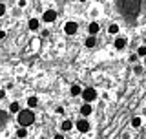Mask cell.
Segmentation results:
<instances>
[{
  "instance_id": "6da1fadb",
  "label": "cell",
  "mask_w": 146,
  "mask_h": 139,
  "mask_svg": "<svg viewBox=\"0 0 146 139\" xmlns=\"http://www.w3.org/2000/svg\"><path fill=\"white\" fill-rule=\"evenodd\" d=\"M141 4H143V0H122L121 2L122 15L128 17V18L135 17L137 13H139V9H141Z\"/></svg>"
},
{
  "instance_id": "7a4b0ae2",
  "label": "cell",
  "mask_w": 146,
  "mask_h": 139,
  "mask_svg": "<svg viewBox=\"0 0 146 139\" xmlns=\"http://www.w3.org/2000/svg\"><path fill=\"white\" fill-rule=\"evenodd\" d=\"M18 123H20V126H24V128H27L29 124H33L35 123V112H31V108L20 110V112H18Z\"/></svg>"
},
{
  "instance_id": "3957f363",
  "label": "cell",
  "mask_w": 146,
  "mask_h": 139,
  "mask_svg": "<svg viewBox=\"0 0 146 139\" xmlns=\"http://www.w3.org/2000/svg\"><path fill=\"white\" fill-rule=\"evenodd\" d=\"M82 99L86 101V103H93L95 99H97V92H95V88H86V90L80 92Z\"/></svg>"
},
{
  "instance_id": "277c9868",
  "label": "cell",
  "mask_w": 146,
  "mask_h": 139,
  "mask_svg": "<svg viewBox=\"0 0 146 139\" xmlns=\"http://www.w3.org/2000/svg\"><path fill=\"white\" fill-rule=\"evenodd\" d=\"M77 29H79L77 22H66V24H64V31H66V35H75Z\"/></svg>"
},
{
  "instance_id": "5b68a950",
  "label": "cell",
  "mask_w": 146,
  "mask_h": 139,
  "mask_svg": "<svg viewBox=\"0 0 146 139\" xmlns=\"http://www.w3.org/2000/svg\"><path fill=\"white\" fill-rule=\"evenodd\" d=\"M42 18H44V22H53L55 18H57V11H55V9H46Z\"/></svg>"
},
{
  "instance_id": "8992f818",
  "label": "cell",
  "mask_w": 146,
  "mask_h": 139,
  "mask_svg": "<svg viewBox=\"0 0 146 139\" xmlns=\"http://www.w3.org/2000/svg\"><path fill=\"white\" fill-rule=\"evenodd\" d=\"M77 130H79L80 134H86V132L90 130V123L86 121V119H80V121L77 123Z\"/></svg>"
},
{
  "instance_id": "52a82bcc",
  "label": "cell",
  "mask_w": 146,
  "mask_h": 139,
  "mask_svg": "<svg viewBox=\"0 0 146 139\" xmlns=\"http://www.w3.org/2000/svg\"><path fill=\"white\" fill-rule=\"evenodd\" d=\"M99 29H100V26L97 24V22H91V24L88 26V31H90V35H91V37L97 35V33H99Z\"/></svg>"
},
{
  "instance_id": "ba28073f",
  "label": "cell",
  "mask_w": 146,
  "mask_h": 139,
  "mask_svg": "<svg viewBox=\"0 0 146 139\" xmlns=\"http://www.w3.org/2000/svg\"><path fill=\"white\" fill-rule=\"evenodd\" d=\"M115 48L117 49L126 48V39H124V37H117V39H115Z\"/></svg>"
},
{
  "instance_id": "9c48e42d",
  "label": "cell",
  "mask_w": 146,
  "mask_h": 139,
  "mask_svg": "<svg viewBox=\"0 0 146 139\" xmlns=\"http://www.w3.org/2000/svg\"><path fill=\"white\" fill-rule=\"evenodd\" d=\"M91 112H93V110H91V104L90 103H84V104L80 106V114L82 115H90Z\"/></svg>"
},
{
  "instance_id": "30bf717a",
  "label": "cell",
  "mask_w": 146,
  "mask_h": 139,
  "mask_svg": "<svg viewBox=\"0 0 146 139\" xmlns=\"http://www.w3.org/2000/svg\"><path fill=\"white\" fill-rule=\"evenodd\" d=\"M38 104V99L36 97H27V108H35Z\"/></svg>"
},
{
  "instance_id": "8fae6325",
  "label": "cell",
  "mask_w": 146,
  "mask_h": 139,
  "mask_svg": "<svg viewBox=\"0 0 146 139\" xmlns=\"http://www.w3.org/2000/svg\"><path fill=\"white\" fill-rule=\"evenodd\" d=\"M108 33L110 35H117L119 33V24H110L108 26Z\"/></svg>"
},
{
  "instance_id": "7c38bea8",
  "label": "cell",
  "mask_w": 146,
  "mask_h": 139,
  "mask_svg": "<svg viewBox=\"0 0 146 139\" xmlns=\"http://www.w3.org/2000/svg\"><path fill=\"white\" fill-rule=\"evenodd\" d=\"M60 128H62L64 132H68V130H71V128H73V123H71V121H68V119H66V121H64V123L60 124Z\"/></svg>"
},
{
  "instance_id": "4fadbf2b",
  "label": "cell",
  "mask_w": 146,
  "mask_h": 139,
  "mask_svg": "<svg viewBox=\"0 0 146 139\" xmlns=\"http://www.w3.org/2000/svg\"><path fill=\"white\" fill-rule=\"evenodd\" d=\"M9 112H11V114H18V112H20V106H18V103H17V101H15V103H11V104H9Z\"/></svg>"
},
{
  "instance_id": "5bb4252c",
  "label": "cell",
  "mask_w": 146,
  "mask_h": 139,
  "mask_svg": "<svg viewBox=\"0 0 146 139\" xmlns=\"http://www.w3.org/2000/svg\"><path fill=\"white\" fill-rule=\"evenodd\" d=\"M38 24H40V22L36 20V18H31V20H29V29H31V31L38 29Z\"/></svg>"
},
{
  "instance_id": "9a60e30c",
  "label": "cell",
  "mask_w": 146,
  "mask_h": 139,
  "mask_svg": "<svg viewBox=\"0 0 146 139\" xmlns=\"http://www.w3.org/2000/svg\"><path fill=\"white\" fill-rule=\"evenodd\" d=\"M141 124H143V119H141V117H133V119H131V126H133V128H139Z\"/></svg>"
},
{
  "instance_id": "2e32d148",
  "label": "cell",
  "mask_w": 146,
  "mask_h": 139,
  "mask_svg": "<svg viewBox=\"0 0 146 139\" xmlns=\"http://www.w3.org/2000/svg\"><path fill=\"white\" fill-rule=\"evenodd\" d=\"M80 92H82V88L79 84H73L71 86V95H80Z\"/></svg>"
},
{
  "instance_id": "e0dca14e",
  "label": "cell",
  "mask_w": 146,
  "mask_h": 139,
  "mask_svg": "<svg viewBox=\"0 0 146 139\" xmlns=\"http://www.w3.org/2000/svg\"><path fill=\"white\" fill-rule=\"evenodd\" d=\"M86 46H88V48H93L95 46V37H88V39H86V42H84Z\"/></svg>"
},
{
  "instance_id": "ac0fdd59",
  "label": "cell",
  "mask_w": 146,
  "mask_h": 139,
  "mask_svg": "<svg viewBox=\"0 0 146 139\" xmlns=\"http://www.w3.org/2000/svg\"><path fill=\"white\" fill-rule=\"evenodd\" d=\"M17 136H18V137H26V136H27V128H24V126L18 128V130H17Z\"/></svg>"
},
{
  "instance_id": "d6986e66",
  "label": "cell",
  "mask_w": 146,
  "mask_h": 139,
  "mask_svg": "<svg viewBox=\"0 0 146 139\" xmlns=\"http://www.w3.org/2000/svg\"><path fill=\"white\" fill-rule=\"evenodd\" d=\"M137 57H146V46H141L137 49Z\"/></svg>"
},
{
  "instance_id": "ffe728a7",
  "label": "cell",
  "mask_w": 146,
  "mask_h": 139,
  "mask_svg": "<svg viewBox=\"0 0 146 139\" xmlns=\"http://www.w3.org/2000/svg\"><path fill=\"white\" fill-rule=\"evenodd\" d=\"M4 13H6V6H4V4H0V17H4Z\"/></svg>"
},
{
  "instance_id": "44dd1931",
  "label": "cell",
  "mask_w": 146,
  "mask_h": 139,
  "mask_svg": "<svg viewBox=\"0 0 146 139\" xmlns=\"http://www.w3.org/2000/svg\"><path fill=\"white\" fill-rule=\"evenodd\" d=\"M6 117H7L6 114H4V112H0V123H6Z\"/></svg>"
},
{
  "instance_id": "7402d4cb",
  "label": "cell",
  "mask_w": 146,
  "mask_h": 139,
  "mask_svg": "<svg viewBox=\"0 0 146 139\" xmlns=\"http://www.w3.org/2000/svg\"><path fill=\"white\" fill-rule=\"evenodd\" d=\"M137 59H139V57H137V53H133V55H130V61H131V62H135Z\"/></svg>"
},
{
  "instance_id": "603a6c76",
  "label": "cell",
  "mask_w": 146,
  "mask_h": 139,
  "mask_svg": "<svg viewBox=\"0 0 146 139\" xmlns=\"http://www.w3.org/2000/svg\"><path fill=\"white\" fill-rule=\"evenodd\" d=\"M18 6H20V7H24V6H26V0H18Z\"/></svg>"
},
{
  "instance_id": "cb8c5ba5",
  "label": "cell",
  "mask_w": 146,
  "mask_h": 139,
  "mask_svg": "<svg viewBox=\"0 0 146 139\" xmlns=\"http://www.w3.org/2000/svg\"><path fill=\"white\" fill-rule=\"evenodd\" d=\"M6 97V90H0V99H4Z\"/></svg>"
},
{
  "instance_id": "d4e9b609",
  "label": "cell",
  "mask_w": 146,
  "mask_h": 139,
  "mask_svg": "<svg viewBox=\"0 0 146 139\" xmlns=\"http://www.w3.org/2000/svg\"><path fill=\"white\" fill-rule=\"evenodd\" d=\"M53 139H64V136H62V134H57V136H55Z\"/></svg>"
},
{
  "instance_id": "484cf974",
  "label": "cell",
  "mask_w": 146,
  "mask_h": 139,
  "mask_svg": "<svg viewBox=\"0 0 146 139\" xmlns=\"http://www.w3.org/2000/svg\"><path fill=\"white\" fill-rule=\"evenodd\" d=\"M6 37V31H0V39H4Z\"/></svg>"
},
{
  "instance_id": "4316f807",
  "label": "cell",
  "mask_w": 146,
  "mask_h": 139,
  "mask_svg": "<svg viewBox=\"0 0 146 139\" xmlns=\"http://www.w3.org/2000/svg\"><path fill=\"white\" fill-rule=\"evenodd\" d=\"M144 66H146V57H144Z\"/></svg>"
},
{
  "instance_id": "83f0119b",
  "label": "cell",
  "mask_w": 146,
  "mask_h": 139,
  "mask_svg": "<svg viewBox=\"0 0 146 139\" xmlns=\"http://www.w3.org/2000/svg\"><path fill=\"white\" fill-rule=\"evenodd\" d=\"M80 2H86V0H80Z\"/></svg>"
}]
</instances>
